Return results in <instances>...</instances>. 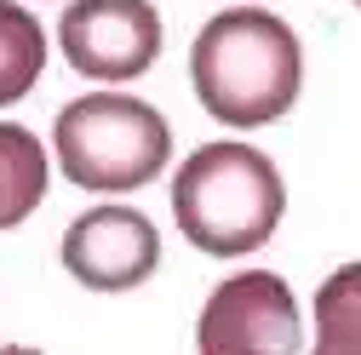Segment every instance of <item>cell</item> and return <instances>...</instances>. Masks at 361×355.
Returning <instances> with one entry per match:
<instances>
[{"instance_id": "6da1fadb", "label": "cell", "mask_w": 361, "mask_h": 355, "mask_svg": "<svg viewBox=\"0 0 361 355\" xmlns=\"http://www.w3.org/2000/svg\"><path fill=\"white\" fill-rule=\"evenodd\" d=\"M195 98L224 126H264L298 104L304 86V46L298 35L264 6L218 12L190 46Z\"/></svg>"}, {"instance_id": "7a4b0ae2", "label": "cell", "mask_w": 361, "mask_h": 355, "mask_svg": "<svg viewBox=\"0 0 361 355\" xmlns=\"http://www.w3.org/2000/svg\"><path fill=\"white\" fill-rule=\"evenodd\" d=\"M287 212V184L276 161L252 144H207L172 178V218L190 247L212 258H241L276 235Z\"/></svg>"}, {"instance_id": "3957f363", "label": "cell", "mask_w": 361, "mask_h": 355, "mask_svg": "<svg viewBox=\"0 0 361 355\" xmlns=\"http://www.w3.org/2000/svg\"><path fill=\"white\" fill-rule=\"evenodd\" d=\"M52 144H58V166L69 172V184L98 189V195H126L161 178L172 155V126L144 98L86 92L58 109Z\"/></svg>"}, {"instance_id": "277c9868", "label": "cell", "mask_w": 361, "mask_h": 355, "mask_svg": "<svg viewBox=\"0 0 361 355\" xmlns=\"http://www.w3.org/2000/svg\"><path fill=\"white\" fill-rule=\"evenodd\" d=\"M298 344H304L298 298L269 270L224 275L195 321L201 355H298Z\"/></svg>"}, {"instance_id": "5b68a950", "label": "cell", "mask_w": 361, "mask_h": 355, "mask_svg": "<svg viewBox=\"0 0 361 355\" xmlns=\"http://www.w3.org/2000/svg\"><path fill=\"white\" fill-rule=\"evenodd\" d=\"M58 40L69 69L86 80H138L161 58V18L149 0H75Z\"/></svg>"}, {"instance_id": "8992f818", "label": "cell", "mask_w": 361, "mask_h": 355, "mask_svg": "<svg viewBox=\"0 0 361 355\" xmlns=\"http://www.w3.org/2000/svg\"><path fill=\"white\" fill-rule=\"evenodd\" d=\"M63 270L92 292H132L155 275L161 235L132 206H92L63 230Z\"/></svg>"}, {"instance_id": "52a82bcc", "label": "cell", "mask_w": 361, "mask_h": 355, "mask_svg": "<svg viewBox=\"0 0 361 355\" xmlns=\"http://www.w3.org/2000/svg\"><path fill=\"white\" fill-rule=\"evenodd\" d=\"M47 201V149L35 132L0 120V230H18Z\"/></svg>"}, {"instance_id": "ba28073f", "label": "cell", "mask_w": 361, "mask_h": 355, "mask_svg": "<svg viewBox=\"0 0 361 355\" xmlns=\"http://www.w3.org/2000/svg\"><path fill=\"white\" fill-rule=\"evenodd\" d=\"M310 355H361V263H344L315 292V349Z\"/></svg>"}, {"instance_id": "9c48e42d", "label": "cell", "mask_w": 361, "mask_h": 355, "mask_svg": "<svg viewBox=\"0 0 361 355\" xmlns=\"http://www.w3.org/2000/svg\"><path fill=\"white\" fill-rule=\"evenodd\" d=\"M47 69V35L29 18V6L0 0V104H18Z\"/></svg>"}, {"instance_id": "30bf717a", "label": "cell", "mask_w": 361, "mask_h": 355, "mask_svg": "<svg viewBox=\"0 0 361 355\" xmlns=\"http://www.w3.org/2000/svg\"><path fill=\"white\" fill-rule=\"evenodd\" d=\"M0 355H40V349H23V344H0Z\"/></svg>"}, {"instance_id": "8fae6325", "label": "cell", "mask_w": 361, "mask_h": 355, "mask_svg": "<svg viewBox=\"0 0 361 355\" xmlns=\"http://www.w3.org/2000/svg\"><path fill=\"white\" fill-rule=\"evenodd\" d=\"M355 6H361V0H355Z\"/></svg>"}]
</instances>
